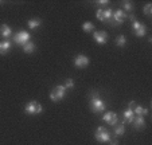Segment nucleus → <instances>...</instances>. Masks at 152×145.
<instances>
[{
    "mask_svg": "<svg viewBox=\"0 0 152 145\" xmlns=\"http://www.w3.org/2000/svg\"><path fill=\"white\" fill-rule=\"evenodd\" d=\"M123 117H124V121H123L124 124H132L133 118H135V113H133L132 109H126L123 113Z\"/></svg>",
    "mask_w": 152,
    "mask_h": 145,
    "instance_id": "4468645a",
    "label": "nucleus"
},
{
    "mask_svg": "<svg viewBox=\"0 0 152 145\" xmlns=\"http://www.w3.org/2000/svg\"><path fill=\"white\" fill-rule=\"evenodd\" d=\"M10 50H11V42L10 40L0 42V55H6Z\"/></svg>",
    "mask_w": 152,
    "mask_h": 145,
    "instance_id": "2eb2a0df",
    "label": "nucleus"
},
{
    "mask_svg": "<svg viewBox=\"0 0 152 145\" xmlns=\"http://www.w3.org/2000/svg\"><path fill=\"white\" fill-rule=\"evenodd\" d=\"M42 105H40L39 102H37V101H31V102H28L26 105V108H24V111H26L27 114H30V116H32V114H39L42 113Z\"/></svg>",
    "mask_w": 152,
    "mask_h": 145,
    "instance_id": "423d86ee",
    "label": "nucleus"
},
{
    "mask_svg": "<svg viewBox=\"0 0 152 145\" xmlns=\"http://www.w3.org/2000/svg\"><path fill=\"white\" fill-rule=\"evenodd\" d=\"M0 4H1V1H0Z\"/></svg>",
    "mask_w": 152,
    "mask_h": 145,
    "instance_id": "c85d7f7f",
    "label": "nucleus"
},
{
    "mask_svg": "<svg viewBox=\"0 0 152 145\" xmlns=\"http://www.w3.org/2000/svg\"><path fill=\"white\" fill-rule=\"evenodd\" d=\"M128 106H129V108L128 109H133V108H135V101H131V102H128Z\"/></svg>",
    "mask_w": 152,
    "mask_h": 145,
    "instance_id": "cd10ccee",
    "label": "nucleus"
},
{
    "mask_svg": "<svg viewBox=\"0 0 152 145\" xmlns=\"http://www.w3.org/2000/svg\"><path fill=\"white\" fill-rule=\"evenodd\" d=\"M108 144L109 145H118V141H117V138H110Z\"/></svg>",
    "mask_w": 152,
    "mask_h": 145,
    "instance_id": "a878e982",
    "label": "nucleus"
},
{
    "mask_svg": "<svg viewBox=\"0 0 152 145\" xmlns=\"http://www.w3.org/2000/svg\"><path fill=\"white\" fill-rule=\"evenodd\" d=\"M96 97H100L98 91L97 90H92V91H90V98H96Z\"/></svg>",
    "mask_w": 152,
    "mask_h": 145,
    "instance_id": "393cba45",
    "label": "nucleus"
},
{
    "mask_svg": "<svg viewBox=\"0 0 152 145\" xmlns=\"http://www.w3.org/2000/svg\"><path fill=\"white\" fill-rule=\"evenodd\" d=\"M113 133L116 134V137L123 136V134L125 133V125H124V122H121V124H117V125H115V130H113Z\"/></svg>",
    "mask_w": 152,
    "mask_h": 145,
    "instance_id": "f3484780",
    "label": "nucleus"
},
{
    "mask_svg": "<svg viewBox=\"0 0 152 145\" xmlns=\"http://www.w3.org/2000/svg\"><path fill=\"white\" fill-rule=\"evenodd\" d=\"M40 19H31V20H28V23H27V26H28V28H31V30H37L38 27L40 26Z\"/></svg>",
    "mask_w": 152,
    "mask_h": 145,
    "instance_id": "6ab92c4d",
    "label": "nucleus"
},
{
    "mask_svg": "<svg viewBox=\"0 0 152 145\" xmlns=\"http://www.w3.org/2000/svg\"><path fill=\"white\" fill-rule=\"evenodd\" d=\"M133 113H135V116H141V117H145L147 114H148V109L147 108H143V106H137L136 105L135 108L132 109Z\"/></svg>",
    "mask_w": 152,
    "mask_h": 145,
    "instance_id": "dca6fc26",
    "label": "nucleus"
},
{
    "mask_svg": "<svg viewBox=\"0 0 152 145\" xmlns=\"http://www.w3.org/2000/svg\"><path fill=\"white\" fill-rule=\"evenodd\" d=\"M0 35H1V38L8 40V38L12 36V30L10 28L7 24H1V26H0Z\"/></svg>",
    "mask_w": 152,
    "mask_h": 145,
    "instance_id": "ddd939ff",
    "label": "nucleus"
},
{
    "mask_svg": "<svg viewBox=\"0 0 152 145\" xmlns=\"http://www.w3.org/2000/svg\"><path fill=\"white\" fill-rule=\"evenodd\" d=\"M102 119L106 124H109L110 126H115L118 124V117L115 111H106V113L102 116Z\"/></svg>",
    "mask_w": 152,
    "mask_h": 145,
    "instance_id": "1a4fd4ad",
    "label": "nucleus"
},
{
    "mask_svg": "<svg viewBox=\"0 0 152 145\" xmlns=\"http://www.w3.org/2000/svg\"><path fill=\"white\" fill-rule=\"evenodd\" d=\"M94 138L101 144H108L109 140L112 138V136L109 134V132L106 130L105 126H98L94 132Z\"/></svg>",
    "mask_w": 152,
    "mask_h": 145,
    "instance_id": "f03ea898",
    "label": "nucleus"
},
{
    "mask_svg": "<svg viewBox=\"0 0 152 145\" xmlns=\"http://www.w3.org/2000/svg\"><path fill=\"white\" fill-rule=\"evenodd\" d=\"M128 17V14L124 12L123 9H116L113 11V16H112V22H110V26H118V24H123L125 22V19Z\"/></svg>",
    "mask_w": 152,
    "mask_h": 145,
    "instance_id": "39448f33",
    "label": "nucleus"
},
{
    "mask_svg": "<svg viewBox=\"0 0 152 145\" xmlns=\"http://www.w3.org/2000/svg\"><path fill=\"white\" fill-rule=\"evenodd\" d=\"M63 86L66 87V90H67V89H73V87H74V81H73L72 78H67L66 82H65V85H63Z\"/></svg>",
    "mask_w": 152,
    "mask_h": 145,
    "instance_id": "b1692460",
    "label": "nucleus"
},
{
    "mask_svg": "<svg viewBox=\"0 0 152 145\" xmlns=\"http://www.w3.org/2000/svg\"><path fill=\"white\" fill-rule=\"evenodd\" d=\"M143 12L145 14V16H151V15H152V4L151 3L145 4V6H144Z\"/></svg>",
    "mask_w": 152,
    "mask_h": 145,
    "instance_id": "5701e85b",
    "label": "nucleus"
},
{
    "mask_svg": "<svg viewBox=\"0 0 152 145\" xmlns=\"http://www.w3.org/2000/svg\"><path fill=\"white\" fill-rule=\"evenodd\" d=\"M89 108H90V110H92L94 114L102 113V111H105V102L101 100L100 97H96V98H90Z\"/></svg>",
    "mask_w": 152,
    "mask_h": 145,
    "instance_id": "7ed1b4c3",
    "label": "nucleus"
},
{
    "mask_svg": "<svg viewBox=\"0 0 152 145\" xmlns=\"http://www.w3.org/2000/svg\"><path fill=\"white\" fill-rule=\"evenodd\" d=\"M30 34L27 31H19V32H16V34L14 35V42L16 43V44H19V46H24L27 42H30Z\"/></svg>",
    "mask_w": 152,
    "mask_h": 145,
    "instance_id": "0eeeda50",
    "label": "nucleus"
},
{
    "mask_svg": "<svg viewBox=\"0 0 152 145\" xmlns=\"http://www.w3.org/2000/svg\"><path fill=\"white\" fill-rule=\"evenodd\" d=\"M132 30H133V32H135V35L137 38H143L144 35H145V32H147V28H145V26H144L143 23H140L139 20H132Z\"/></svg>",
    "mask_w": 152,
    "mask_h": 145,
    "instance_id": "6e6552de",
    "label": "nucleus"
},
{
    "mask_svg": "<svg viewBox=\"0 0 152 145\" xmlns=\"http://www.w3.org/2000/svg\"><path fill=\"white\" fill-rule=\"evenodd\" d=\"M97 4H100V6H106V4H109V1H108V0H100V1H97Z\"/></svg>",
    "mask_w": 152,
    "mask_h": 145,
    "instance_id": "bb28decb",
    "label": "nucleus"
},
{
    "mask_svg": "<svg viewBox=\"0 0 152 145\" xmlns=\"http://www.w3.org/2000/svg\"><path fill=\"white\" fill-rule=\"evenodd\" d=\"M89 63H90V60H89V58L86 57V55H77V57L74 58V66L75 67H78V68H85V67H88L89 66Z\"/></svg>",
    "mask_w": 152,
    "mask_h": 145,
    "instance_id": "9d476101",
    "label": "nucleus"
},
{
    "mask_svg": "<svg viewBox=\"0 0 152 145\" xmlns=\"http://www.w3.org/2000/svg\"><path fill=\"white\" fill-rule=\"evenodd\" d=\"M93 39L98 44H105L106 40H108V34H106V31H94Z\"/></svg>",
    "mask_w": 152,
    "mask_h": 145,
    "instance_id": "9b49d317",
    "label": "nucleus"
},
{
    "mask_svg": "<svg viewBox=\"0 0 152 145\" xmlns=\"http://www.w3.org/2000/svg\"><path fill=\"white\" fill-rule=\"evenodd\" d=\"M132 125H133V128L135 129L141 130V129L145 128V119H144V117H141V116H135Z\"/></svg>",
    "mask_w": 152,
    "mask_h": 145,
    "instance_id": "f8f14e48",
    "label": "nucleus"
},
{
    "mask_svg": "<svg viewBox=\"0 0 152 145\" xmlns=\"http://www.w3.org/2000/svg\"><path fill=\"white\" fill-rule=\"evenodd\" d=\"M96 16L100 22L102 23H109L112 22V16H113V11L110 8H106V9H102V8H98L97 12H96Z\"/></svg>",
    "mask_w": 152,
    "mask_h": 145,
    "instance_id": "20e7f679",
    "label": "nucleus"
},
{
    "mask_svg": "<svg viewBox=\"0 0 152 145\" xmlns=\"http://www.w3.org/2000/svg\"><path fill=\"white\" fill-rule=\"evenodd\" d=\"M82 30L85 32H90V31H93V30H94V24H93L92 22H85L82 24Z\"/></svg>",
    "mask_w": 152,
    "mask_h": 145,
    "instance_id": "aec40b11",
    "label": "nucleus"
},
{
    "mask_svg": "<svg viewBox=\"0 0 152 145\" xmlns=\"http://www.w3.org/2000/svg\"><path fill=\"white\" fill-rule=\"evenodd\" d=\"M65 95H66V87L63 85H58L50 93V100L53 102H59V101H62L65 98Z\"/></svg>",
    "mask_w": 152,
    "mask_h": 145,
    "instance_id": "f257e3e1",
    "label": "nucleus"
},
{
    "mask_svg": "<svg viewBox=\"0 0 152 145\" xmlns=\"http://www.w3.org/2000/svg\"><path fill=\"white\" fill-rule=\"evenodd\" d=\"M23 47V51L26 52V54H31V52L35 51V48H37V46H35V43H32L31 40L30 42H27L24 46H22Z\"/></svg>",
    "mask_w": 152,
    "mask_h": 145,
    "instance_id": "a211bd4d",
    "label": "nucleus"
},
{
    "mask_svg": "<svg viewBox=\"0 0 152 145\" xmlns=\"http://www.w3.org/2000/svg\"><path fill=\"white\" fill-rule=\"evenodd\" d=\"M116 44L118 46V47H124L125 46V43H126V39H125V36L124 35H118L117 38H116Z\"/></svg>",
    "mask_w": 152,
    "mask_h": 145,
    "instance_id": "412c9836",
    "label": "nucleus"
},
{
    "mask_svg": "<svg viewBox=\"0 0 152 145\" xmlns=\"http://www.w3.org/2000/svg\"><path fill=\"white\" fill-rule=\"evenodd\" d=\"M133 4L131 3V1H123V11L125 12V11H128V12H131V11H133Z\"/></svg>",
    "mask_w": 152,
    "mask_h": 145,
    "instance_id": "4be33fe9",
    "label": "nucleus"
}]
</instances>
